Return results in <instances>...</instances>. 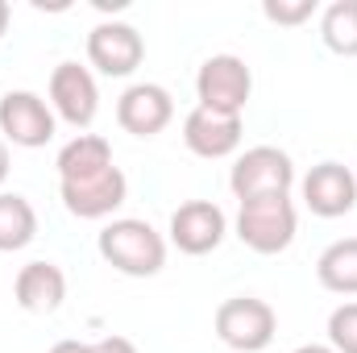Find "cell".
<instances>
[{"label": "cell", "instance_id": "cell-20", "mask_svg": "<svg viewBox=\"0 0 357 353\" xmlns=\"http://www.w3.org/2000/svg\"><path fill=\"white\" fill-rule=\"evenodd\" d=\"M316 8H320L316 0H266L262 4L266 21H274V25H303Z\"/></svg>", "mask_w": 357, "mask_h": 353}, {"label": "cell", "instance_id": "cell-14", "mask_svg": "<svg viewBox=\"0 0 357 353\" xmlns=\"http://www.w3.org/2000/svg\"><path fill=\"white\" fill-rule=\"evenodd\" d=\"M13 295L25 312H59L63 299H67V274L54 262H29L17 270V283H13Z\"/></svg>", "mask_w": 357, "mask_h": 353}, {"label": "cell", "instance_id": "cell-13", "mask_svg": "<svg viewBox=\"0 0 357 353\" xmlns=\"http://www.w3.org/2000/svg\"><path fill=\"white\" fill-rule=\"evenodd\" d=\"M183 142L199 158H229L241 146V117H220L208 108H191L183 121Z\"/></svg>", "mask_w": 357, "mask_h": 353}, {"label": "cell", "instance_id": "cell-1", "mask_svg": "<svg viewBox=\"0 0 357 353\" xmlns=\"http://www.w3.org/2000/svg\"><path fill=\"white\" fill-rule=\"evenodd\" d=\"M100 258L129 278H150L167 266V241L150 220L125 216L100 229Z\"/></svg>", "mask_w": 357, "mask_h": 353}, {"label": "cell", "instance_id": "cell-12", "mask_svg": "<svg viewBox=\"0 0 357 353\" xmlns=\"http://www.w3.org/2000/svg\"><path fill=\"white\" fill-rule=\"evenodd\" d=\"M303 204H307L316 216H324V220L354 212L357 175L349 167H341V163H320V167H312L307 179H303Z\"/></svg>", "mask_w": 357, "mask_h": 353}, {"label": "cell", "instance_id": "cell-22", "mask_svg": "<svg viewBox=\"0 0 357 353\" xmlns=\"http://www.w3.org/2000/svg\"><path fill=\"white\" fill-rule=\"evenodd\" d=\"M50 353H88V345H84V341H59Z\"/></svg>", "mask_w": 357, "mask_h": 353}, {"label": "cell", "instance_id": "cell-17", "mask_svg": "<svg viewBox=\"0 0 357 353\" xmlns=\"http://www.w3.org/2000/svg\"><path fill=\"white\" fill-rule=\"evenodd\" d=\"M316 278H320L324 291L357 295V237L333 241V246L316 258Z\"/></svg>", "mask_w": 357, "mask_h": 353}, {"label": "cell", "instance_id": "cell-18", "mask_svg": "<svg viewBox=\"0 0 357 353\" xmlns=\"http://www.w3.org/2000/svg\"><path fill=\"white\" fill-rule=\"evenodd\" d=\"M320 38L333 54L357 59V0H333L320 17Z\"/></svg>", "mask_w": 357, "mask_h": 353}, {"label": "cell", "instance_id": "cell-16", "mask_svg": "<svg viewBox=\"0 0 357 353\" xmlns=\"http://www.w3.org/2000/svg\"><path fill=\"white\" fill-rule=\"evenodd\" d=\"M38 237V212L25 195L17 191H0V254L25 250Z\"/></svg>", "mask_w": 357, "mask_h": 353}, {"label": "cell", "instance_id": "cell-23", "mask_svg": "<svg viewBox=\"0 0 357 353\" xmlns=\"http://www.w3.org/2000/svg\"><path fill=\"white\" fill-rule=\"evenodd\" d=\"M8 179V142L0 137V183Z\"/></svg>", "mask_w": 357, "mask_h": 353}, {"label": "cell", "instance_id": "cell-7", "mask_svg": "<svg viewBox=\"0 0 357 353\" xmlns=\"http://www.w3.org/2000/svg\"><path fill=\"white\" fill-rule=\"evenodd\" d=\"M142 59H146V42L125 21H100L88 33V63L100 75H108V80L133 75L142 67Z\"/></svg>", "mask_w": 357, "mask_h": 353}, {"label": "cell", "instance_id": "cell-25", "mask_svg": "<svg viewBox=\"0 0 357 353\" xmlns=\"http://www.w3.org/2000/svg\"><path fill=\"white\" fill-rule=\"evenodd\" d=\"M295 353H337L333 345H299Z\"/></svg>", "mask_w": 357, "mask_h": 353}, {"label": "cell", "instance_id": "cell-4", "mask_svg": "<svg viewBox=\"0 0 357 353\" xmlns=\"http://www.w3.org/2000/svg\"><path fill=\"white\" fill-rule=\"evenodd\" d=\"M274 329H278V316L266 299L237 295L216 308V337L237 353H262L274 341Z\"/></svg>", "mask_w": 357, "mask_h": 353}, {"label": "cell", "instance_id": "cell-9", "mask_svg": "<svg viewBox=\"0 0 357 353\" xmlns=\"http://www.w3.org/2000/svg\"><path fill=\"white\" fill-rule=\"evenodd\" d=\"M50 108L67 125H75V129H88L91 121H96V112H100V88H96L88 67L59 63L50 71Z\"/></svg>", "mask_w": 357, "mask_h": 353}, {"label": "cell", "instance_id": "cell-21", "mask_svg": "<svg viewBox=\"0 0 357 353\" xmlns=\"http://www.w3.org/2000/svg\"><path fill=\"white\" fill-rule=\"evenodd\" d=\"M88 353H137V345L129 337H104V341L88 345Z\"/></svg>", "mask_w": 357, "mask_h": 353}, {"label": "cell", "instance_id": "cell-6", "mask_svg": "<svg viewBox=\"0 0 357 353\" xmlns=\"http://www.w3.org/2000/svg\"><path fill=\"white\" fill-rule=\"evenodd\" d=\"M0 137L21 146V150H38L54 137V112L38 91H4L0 96Z\"/></svg>", "mask_w": 357, "mask_h": 353}, {"label": "cell", "instance_id": "cell-24", "mask_svg": "<svg viewBox=\"0 0 357 353\" xmlns=\"http://www.w3.org/2000/svg\"><path fill=\"white\" fill-rule=\"evenodd\" d=\"M8 17H13V8L0 0V38H4V29H8Z\"/></svg>", "mask_w": 357, "mask_h": 353}, {"label": "cell", "instance_id": "cell-2", "mask_svg": "<svg viewBox=\"0 0 357 353\" xmlns=\"http://www.w3.org/2000/svg\"><path fill=\"white\" fill-rule=\"evenodd\" d=\"M299 216L291 195H262V200H241L237 208V237L254 254H282L295 241Z\"/></svg>", "mask_w": 357, "mask_h": 353}, {"label": "cell", "instance_id": "cell-3", "mask_svg": "<svg viewBox=\"0 0 357 353\" xmlns=\"http://www.w3.org/2000/svg\"><path fill=\"white\" fill-rule=\"evenodd\" d=\"M250 91H254V75H250L245 59H237V54H212L195 75L199 108L220 112V117H241L250 104Z\"/></svg>", "mask_w": 357, "mask_h": 353}, {"label": "cell", "instance_id": "cell-15", "mask_svg": "<svg viewBox=\"0 0 357 353\" xmlns=\"http://www.w3.org/2000/svg\"><path fill=\"white\" fill-rule=\"evenodd\" d=\"M54 167H59V179H63V183L96 179L112 167V146H108V137H100V133H79V137H71V142L59 150V163H54Z\"/></svg>", "mask_w": 357, "mask_h": 353}, {"label": "cell", "instance_id": "cell-11", "mask_svg": "<svg viewBox=\"0 0 357 353\" xmlns=\"http://www.w3.org/2000/svg\"><path fill=\"white\" fill-rule=\"evenodd\" d=\"M171 117H175V100L158 84H133L116 100V125L133 137H158L171 125Z\"/></svg>", "mask_w": 357, "mask_h": 353}, {"label": "cell", "instance_id": "cell-10", "mask_svg": "<svg viewBox=\"0 0 357 353\" xmlns=\"http://www.w3.org/2000/svg\"><path fill=\"white\" fill-rule=\"evenodd\" d=\"M59 195H63V208L79 220H104L112 216L125 195H129V179L121 175V167H108L104 175L96 179H75V183H59Z\"/></svg>", "mask_w": 357, "mask_h": 353}, {"label": "cell", "instance_id": "cell-5", "mask_svg": "<svg viewBox=\"0 0 357 353\" xmlns=\"http://www.w3.org/2000/svg\"><path fill=\"white\" fill-rule=\"evenodd\" d=\"M295 183V163L278 146H254L233 163L229 187L237 200H262V195H287Z\"/></svg>", "mask_w": 357, "mask_h": 353}, {"label": "cell", "instance_id": "cell-8", "mask_svg": "<svg viewBox=\"0 0 357 353\" xmlns=\"http://www.w3.org/2000/svg\"><path fill=\"white\" fill-rule=\"evenodd\" d=\"M225 233H229V220H225L220 204H212V200H187L171 212V241L191 258L212 254L225 241Z\"/></svg>", "mask_w": 357, "mask_h": 353}, {"label": "cell", "instance_id": "cell-19", "mask_svg": "<svg viewBox=\"0 0 357 353\" xmlns=\"http://www.w3.org/2000/svg\"><path fill=\"white\" fill-rule=\"evenodd\" d=\"M328 345L337 353H357V303H341L328 316Z\"/></svg>", "mask_w": 357, "mask_h": 353}]
</instances>
